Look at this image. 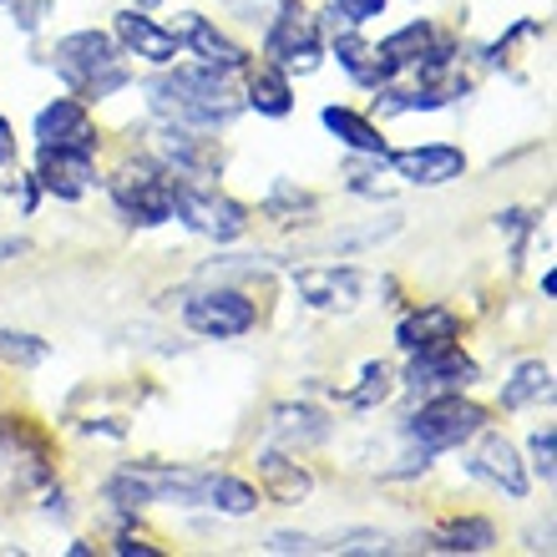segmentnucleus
Masks as SVG:
<instances>
[{"label": "nucleus", "instance_id": "obj_1", "mask_svg": "<svg viewBox=\"0 0 557 557\" xmlns=\"http://www.w3.org/2000/svg\"><path fill=\"white\" fill-rule=\"evenodd\" d=\"M147 102H152V112H158L162 122L203 127V133L228 127V122L244 112L228 72L203 66V61H198V66H173V72L152 76V82H147Z\"/></svg>", "mask_w": 557, "mask_h": 557}, {"label": "nucleus", "instance_id": "obj_2", "mask_svg": "<svg viewBox=\"0 0 557 557\" xmlns=\"http://www.w3.org/2000/svg\"><path fill=\"white\" fill-rule=\"evenodd\" d=\"M51 66H57L61 82L82 102H102V97H112V91H122L133 82V72L122 66L117 36H107V30H72V36H61L57 51H51Z\"/></svg>", "mask_w": 557, "mask_h": 557}, {"label": "nucleus", "instance_id": "obj_3", "mask_svg": "<svg viewBox=\"0 0 557 557\" xmlns=\"http://www.w3.org/2000/svg\"><path fill=\"white\" fill-rule=\"evenodd\" d=\"M482 425H486V411L476 400H461L456 391H441L416 416H406V441L421 446V456H431V451H451V446L471 441Z\"/></svg>", "mask_w": 557, "mask_h": 557}, {"label": "nucleus", "instance_id": "obj_4", "mask_svg": "<svg viewBox=\"0 0 557 557\" xmlns=\"http://www.w3.org/2000/svg\"><path fill=\"white\" fill-rule=\"evenodd\" d=\"M173 219H183L193 234L213 238V244H234L249 234L244 203H234L213 183H188V177H173Z\"/></svg>", "mask_w": 557, "mask_h": 557}, {"label": "nucleus", "instance_id": "obj_5", "mask_svg": "<svg viewBox=\"0 0 557 557\" xmlns=\"http://www.w3.org/2000/svg\"><path fill=\"white\" fill-rule=\"evenodd\" d=\"M112 203L127 223H143V228H158V223L173 219V173L168 168H152V162H137V168H122L112 177Z\"/></svg>", "mask_w": 557, "mask_h": 557}, {"label": "nucleus", "instance_id": "obj_6", "mask_svg": "<svg viewBox=\"0 0 557 557\" xmlns=\"http://www.w3.org/2000/svg\"><path fill=\"white\" fill-rule=\"evenodd\" d=\"M264 57L274 61L278 72H314V66H320V26H314V15H309L299 0H289V5L269 21Z\"/></svg>", "mask_w": 557, "mask_h": 557}, {"label": "nucleus", "instance_id": "obj_7", "mask_svg": "<svg viewBox=\"0 0 557 557\" xmlns=\"http://www.w3.org/2000/svg\"><path fill=\"white\" fill-rule=\"evenodd\" d=\"M183 324L203 339H238L259 324V309L244 289H208L183 305Z\"/></svg>", "mask_w": 557, "mask_h": 557}, {"label": "nucleus", "instance_id": "obj_8", "mask_svg": "<svg viewBox=\"0 0 557 557\" xmlns=\"http://www.w3.org/2000/svg\"><path fill=\"white\" fill-rule=\"evenodd\" d=\"M375 289H381L375 274H366V269H355V264H320V269H299L294 274V294L309 309H355V305H366Z\"/></svg>", "mask_w": 557, "mask_h": 557}, {"label": "nucleus", "instance_id": "obj_9", "mask_svg": "<svg viewBox=\"0 0 557 557\" xmlns=\"http://www.w3.org/2000/svg\"><path fill=\"white\" fill-rule=\"evenodd\" d=\"M158 158L162 168L173 177H188V183H213V177L223 173V158H219V143L203 133V127H177V122H168V127H158Z\"/></svg>", "mask_w": 557, "mask_h": 557}, {"label": "nucleus", "instance_id": "obj_10", "mask_svg": "<svg viewBox=\"0 0 557 557\" xmlns=\"http://www.w3.org/2000/svg\"><path fill=\"white\" fill-rule=\"evenodd\" d=\"M476 381V366H471L461 345H431V350H411V366H406V385L421 391V396H441V391H467Z\"/></svg>", "mask_w": 557, "mask_h": 557}, {"label": "nucleus", "instance_id": "obj_11", "mask_svg": "<svg viewBox=\"0 0 557 557\" xmlns=\"http://www.w3.org/2000/svg\"><path fill=\"white\" fill-rule=\"evenodd\" d=\"M36 183H41L51 198H61V203H76V198L97 183V152H82V147H41Z\"/></svg>", "mask_w": 557, "mask_h": 557}, {"label": "nucleus", "instance_id": "obj_12", "mask_svg": "<svg viewBox=\"0 0 557 557\" xmlns=\"http://www.w3.org/2000/svg\"><path fill=\"white\" fill-rule=\"evenodd\" d=\"M385 162H391L406 183H416V188H441V183H456V177L467 173V152L451 143H425V147H406V152H385Z\"/></svg>", "mask_w": 557, "mask_h": 557}, {"label": "nucleus", "instance_id": "obj_13", "mask_svg": "<svg viewBox=\"0 0 557 557\" xmlns=\"http://www.w3.org/2000/svg\"><path fill=\"white\" fill-rule=\"evenodd\" d=\"M177 46H188L203 66H219V72H244V66H249V51H244L234 36H223V30L198 11L177 15Z\"/></svg>", "mask_w": 557, "mask_h": 557}, {"label": "nucleus", "instance_id": "obj_14", "mask_svg": "<svg viewBox=\"0 0 557 557\" xmlns=\"http://www.w3.org/2000/svg\"><path fill=\"white\" fill-rule=\"evenodd\" d=\"M36 143L41 147H82V152H97V133H91L87 102H82V97H57L51 107H41V117H36Z\"/></svg>", "mask_w": 557, "mask_h": 557}, {"label": "nucleus", "instance_id": "obj_15", "mask_svg": "<svg viewBox=\"0 0 557 557\" xmlns=\"http://www.w3.org/2000/svg\"><path fill=\"white\" fill-rule=\"evenodd\" d=\"M112 36H117L122 51H133V57L152 61V66H173V61H177V30L158 26V21H152V15H143V11H117Z\"/></svg>", "mask_w": 557, "mask_h": 557}, {"label": "nucleus", "instance_id": "obj_16", "mask_svg": "<svg viewBox=\"0 0 557 557\" xmlns=\"http://www.w3.org/2000/svg\"><path fill=\"white\" fill-rule=\"evenodd\" d=\"M482 431H486V425H482ZM471 471H476L482 482L502 486L507 497H528V467L517 461V446H512V441H502L497 431H486L482 446L471 451Z\"/></svg>", "mask_w": 557, "mask_h": 557}, {"label": "nucleus", "instance_id": "obj_17", "mask_svg": "<svg viewBox=\"0 0 557 557\" xmlns=\"http://www.w3.org/2000/svg\"><path fill=\"white\" fill-rule=\"evenodd\" d=\"M400 350H431V345H451V339H461V320H456L451 305H421L416 314H406L396 330Z\"/></svg>", "mask_w": 557, "mask_h": 557}, {"label": "nucleus", "instance_id": "obj_18", "mask_svg": "<svg viewBox=\"0 0 557 557\" xmlns=\"http://www.w3.org/2000/svg\"><path fill=\"white\" fill-rule=\"evenodd\" d=\"M324 436H330V421L314 406H274V416H269V441L274 446L299 451V446H320Z\"/></svg>", "mask_w": 557, "mask_h": 557}, {"label": "nucleus", "instance_id": "obj_19", "mask_svg": "<svg viewBox=\"0 0 557 557\" xmlns=\"http://www.w3.org/2000/svg\"><path fill=\"white\" fill-rule=\"evenodd\" d=\"M259 476H264L269 502H278V507H294V502H305L314 492V476L284 451H259Z\"/></svg>", "mask_w": 557, "mask_h": 557}, {"label": "nucleus", "instance_id": "obj_20", "mask_svg": "<svg viewBox=\"0 0 557 557\" xmlns=\"http://www.w3.org/2000/svg\"><path fill=\"white\" fill-rule=\"evenodd\" d=\"M320 122L339 137V143L350 147V152H360V158H385V152H391L385 137H381V127H375L370 117H360V112H350V107H324Z\"/></svg>", "mask_w": 557, "mask_h": 557}, {"label": "nucleus", "instance_id": "obj_21", "mask_svg": "<svg viewBox=\"0 0 557 557\" xmlns=\"http://www.w3.org/2000/svg\"><path fill=\"white\" fill-rule=\"evenodd\" d=\"M259 117H289L294 112V87H289V72H278L274 61L253 66L249 72V102Z\"/></svg>", "mask_w": 557, "mask_h": 557}, {"label": "nucleus", "instance_id": "obj_22", "mask_svg": "<svg viewBox=\"0 0 557 557\" xmlns=\"http://www.w3.org/2000/svg\"><path fill=\"white\" fill-rule=\"evenodd\" d=\"M330 51H335V61L360 82V87H385V82H391L381 57H375V46L360 41L355 30H335V46H330Z\"/></svg>", "mask_w": 557, "mask_h": 557}, {"label": "nucleus", "instance_id": "obj_23", "mask_svg": "<svg viewBox=\"0 0 557 557\" xmlns=\"http://www.w3.org/2000/svg\"><path fill=\"white\" fill-rule=\"evenodd\" d=\"M431 547L436 553H492L497 547V528L486 517H461V522H446V528L431 532Z\"/></svg>", "mask_w": 557, "mask_h": 557}, {"label": "nucleus", "instance_id": "obj_24", "mask_svg": "<svg viewBox=\"0 0 557 557\" xmlns=\"http://www.w3.org/2000/svg\"><path fill=\"white\" fill-rule=\"evenodd\" d=\"M547 396H553V366H547V360H522V366L512 370V381L502 385V406H507V411H522V406L547 400Z\"/></svg>", "mask_w": 557, "mask_h": 557}, {"label": "nucleus", "instance_id": "obj_25", "mask_svg": "<svg viewBox=\"0 0 557 557\" xmlns=\"http://www.w3.org/2000/svg\"><path fill=\"white\" fill-rule=\"evenodd\" d=\"M203 507H213V512H228V517H249L253 507H259V492H253L249 482L228 476V471H208Z\"/></svg>", "mask_w": 557, "mask_h": 557}, {"label": "nucleus", "instance_id": "obj_26", "mask_svg": "<svg viewBox=\"0 0 557 557\" xmlns=\"http://www.w3.org/2000/svg\"><path fill=\"white\" fill-rule=\"evenodd\" d=\"M51 345L41 335H26V330H0V360H11V366H41Z\"/></svg>", "mask_w": 557, "mask_h": 557}, {"label": "nucleus", "instance_id": "obj_27", "mask_svg": "<svg viewBox=\"0 0 557 557\" xmlns=\"http://www.w3.org/2000/svg\"><path fill=\"white\" fill-rule=\"evenodd\" d=\"M360 391H350V406H360V411H370V406H381L391 391H396V375H391V366L385 360H370L366 370H360Z\"/></svg>", "mask_w": 557, "mask_h": 557}, {"label": "nucleus", "instance_id": "obj_28", "mask_svg": "<svg viewBox=\"0 0 557 557\" xmlns=\"http://www.w3.org/2000/svg\"><path fill=\"white\" fill-rule=\"evenodd\" d=\"M324 553H391V537L385 532H339L330 543H320Z\"/></svg>", "mask_w": 557, "mask_h": 557}, {"label": "nucleus", "instance_id": "obj_29", "mask_svg": "<svg viewBox=\"0 0 557 557\" xmlns=\"http://www.w3.org/2000/svg\"><path fill=\"white\" fill-rule=\"evenodd\" d=\"M219 5H228L238 21H253V26L264 21V26H269V21H274V15L289 5V0H219Z\"/></svg>", "mask_w": 557, "mask_h": 557}, {"label": "nucleus", "instance_id": "obj_30", "mask_svg": "<svg viewBox=\"0 0 557 557\" xmlns=\"http://www.w3.org/2000/svg\"><path fill=\"white\" fill-rule=\"evenodd\" d=\"M553 456H557V436H553V425H543V431H532V467H537V476L543 482H553Z\"/></svg>", "mask_w": 557, "mask_h": 557}, {"label": "nucleus", "instance_id": "obj_31", "mask_svg": "<svg viewBox=\"0 0 557 557\" xmlns=\"http://www.w3.org/2000/svg\"><path fill=\"white\" fill-rule=\"evenodd\" d=\"M46 11H51V0H11V21L21 30H36L46 21Z\"/></svg>", "mask_w": 557, "mask_h": 557}, {"label": "nucleus", "instance_id": "obj_32", "mask_svg": "<svg viewBox=\"0 0 557 557\" xmlns=\"http://www.w3.org/2000/svg\"><path fill=\"white\" fill-rule=\"evenodd\" d=\"M381 11H385V0H335V15H345L350 26H360V21H375Z\"/></svg>", "mask_w": 557, "mask_h": 557}, {"label": "nucleus", "instance_id": "obj_33", "mask_svg": "<svg viewBox=\"0 0 557 557\" xmlns=\"http://www.w3.org/2000/svg\"><path fill=\"white\" fill-rule=\"evenodd\" d=\"M264 547H269V553H320V543H314V537H305V532H274Z\"/></svg>", "mask_w": 557, "mask_h": 557}, {"label": "nucleus", "instance_id": "obj_34", "mask_svg": "<svg viewBox=\"0 0 557 557\" xmlns=\"http://www.w3.org/2000/svg\"><path fill=\"white\" fill-rule=\"evenodd\" d=\"M112 553H117V557H158V547H147V543H137V537H127V532H122Z\"/></svg>", "mask_w": 557, "mask_h": 557}, {"label": "nucleus", "instance_id": "obj_35", "mask_svg": "<svg viewBox=\"0 0 557 557\" xmlns=\"http://www.w3.org/2000/svg\"><path fill=\"white\" fill-rule=\"evenodd\" d=\"M0 168H15V137H11V122L0 117Z\"/></svg>", "mask_w": 557, "mask_h": 557}, {"label": "nucleus", "instance_id": "obj_36", "mask_svg": "<svg viewBox=\"0 0 557 557\" xmlns=\"http://www.w3.org/2000/svg\"><path fill=\"white\" fill-rule=\"evenodd\" d=\"M21 253H26V238H0V264H11Z\"/></svg>", "mask_w": 557, "mask_h": 557}, {"label": "nucleus", "instance_id": "obj_37", "mask_svg": "<svg viewBox=\"0 0 557 557\" xmlns=\"http://www.w3.org/2000/svg\"><path fill=\"white\" fill-rule=\"evenodd\" d=\"M133 5H137V11H158L162 0H133Z\"/></svg>", "mask_w": 557, "mask_h": 557}]
</instances>
